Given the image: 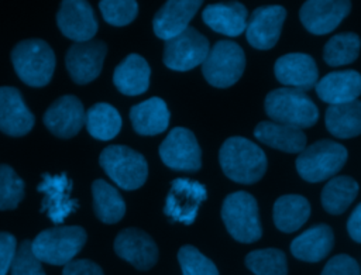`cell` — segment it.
I'll return each instance as SVG.
<instances>
[{"label":"cell","instance_id":"37","mask_svg":"<svg viewBox=\"0 0 361 275\" xmlns=\"http://www.w3.org/2000/svg\"><path fill=\"white\" fill-rule=\"evenodd\" d=\"M99 7L106 23L117 27L130 24L138 13V4L134 0H103Z\"/></svg>","mask_w":361,"mask_h":275},{"label":"cell","instance_id":"23","mask_svg":"<svg viewBox=\"0 0 361 275\" xmlns=\"http://www.w3.org/2000/svg\"><path fill=\"white\" fill-rule=\"evenodd\" d=\"M317 96L330 106L343 104L361 94V73L353 69L324 75L314 86Z\"/></svg>","mask_w":361,"mask_h":275},{"label":"cell","instance_id":"22","mask_svg":"<svg viewBox=\"0 0 361 275\" xmlns=\"http://www.w3.org/2000/svg\"><path fill=\"white\" fill-rule=\"evenodd\" d=\"M202 18L213 31L227 37H237L245 31L248 11L240 1H220L203 8Z\"/></svg>","mask_w":361,"mask_h":275},{"label":"cell","instance_id":"3","mask_svg":"<svg viewBox=\"0 0 361 275\" xmlns=\"http://www.w3.org/2000/svg\"><path fill=\"white\" fill-rule=\"evenodd\" d=\"M11 62L18 78L28 86L41 87L49 83L55 69V54L42 39L20 41L11 51Z\"/></svg>","mask_w":361,"mask_h":275},{"label":"cell","instance_id":"32","mask_svg":"<svg viewBox=\"0 0 361 275\" xmlns=\"http://www.w3.org/2000/svg\"><path fill=\"white\" fill-rule=\"evenodd\" d=\"M85 124L93 138L107 141L120 133L121 116L111 104L96 103L86 111Z\"/></svg>","mask_w":361,"mask_h":275},{"label":"cell","instance_id":"6","mask_svg":"<svg viewBox=\"0 0 361 275\" xmlns=\"http://www.w3.org/2000/svg\"><path fill=\"white\" fill-rule=\"evenodd\" d=\"M347 148L331 140H319L296 158V171L306 182H322L336 175L347 161Z\"/></svg>","mask_w":361,"mask_h":275},{"label":"cell","instance_id":"24","mask_svg":"<svg viewBox=\"0 0 361 275\" xmlns=\"http://www.w3.org/2000/svg\"><path fill=\"white\" fill-rule=\"evenodd\" d=\"M333 244L334 234L331 227L324 223H319L292 240L290 252L300 261L319 262L330 254Z\"/></svg>","mask_w":361,"mask_h":275},{"label":"cell","instance_id":"18","mask_svg":"<svg viewBox=\"0 0 361 275\" xmlns=\"http://www.w3.org/2000/svg\"><path fill=\"white\" fill-rule=\"evenodd\" d=\"M274 73L282 85L302 92L314 87L319 76L314 59L303 52H290L279 56L275 61Z\"/></svg>","mask_w":361,"mask_h":275},{"label":"cell","instance_id":"1","mask_svg":"<svg viewBox=\"0 0 361 275\" xmlns=\"http://www.w3.org/2000/svg\"><path fill=\"white\" fill-rule=\"evenodd\" d=\"M219 162L228 179L244 185L258 182L268 164L261 147L244 137L227 138L220 147Z\"/></svg>","mask_w":361,"mask_h":275},{"label":"cell","instance_id":"17","mask_svg":"<svg viewBox=\"0 0 361 275\" xmlns=\"http://www.w3.org/2000/svg\"><path fill=\"white\" fill-rule=\"evenodd\" d=\"M61 32L75 42L90 41L97 31V21L92 6L83 0H65L56 14Z\"/></svg>","mask_w":361,"mask_h":275},{"label":"cell","instance_id":"35","mask_svg":"<svg viewBox=\"0 0 361 275\" xmlns=\"http://www.w3.org/2000/svg\"><path fill=\"white\" fill-rule=\"evenodd\" d=\"M24 197V182L6 164L0 165V210L16 209Z\"/></svg>","mask_w":361,"mask_h":275},{"label":"cell","instance_id":"15","mask_svg":"<svg viewBox=\"0 0 361 275\" xmlns=\"http://www.w3.org/2000/svg\"><path fill=\"white\" fill-rule=\"evenodd\" d=\"M38 192L44 195L41 212H47L54 223H62L79 207V203L71 196L72 181L66 173L42 175Z\"/></svg>","mask_w":361,"mask_h":275},{"label":"cell","instance_id":"27","mask_svg":"<svg viewBox=\"0 0 361 275\" xmlns=\"http://www.w3.org/2000/svg\"><path fill=\"white\" fill-rule=\"evenodd\" d=\"M169 110L161 97H149L130 110V120L135 133L141 135H157L164 133L169 124Z\"/></svg>","mask_w":361,"mask_h":275},{"label":"cell","instance_id":"8","mask_svg":"<svg viewBox=\"0 0 361 275\" xmlns=\"http://www.w3.org/2000/svg\"><path fill=\"white\" fill-rule=\"evenodd\" d=\"M245 55L243 48L233 41H217L202 63V73L214 87H230L244 72Z\"/></svg>","mask_w":361,"mask_h":275},{"label":"cell","instance_id":"2","mask_svg":"<svg viewBox=\"0 0 361 275\" xmlns=\"http://www.w3.org/2000/svg\"><path fill=\"white\" fill-rule=\"evenodd\" d=\"M267 116L281 124L296 128H309L319 118L317 106L302 90L292 87H279L271 90L264 102Z\"/></svg>","mask_w":361,"mask_h":275},{"label":"cell","instance_id":"12","mask_svg":"<svg viewBox=\"0 0 361 275\" xmlns=\"http://www.w3.org/2000/svg\"><path fill=\"white\" fill-rule=\"evenodd\" d=\"M107 54V45L100 39L75 42L66 52L65 63L72 80L86 85L94 80L102 72Z\"/></svg>","mask_w":361,"mask_h":275},{"label":"cell","instance_id":"30","mask_svg":"<svg viewBox=\"0 0 361 275\" xmlns=\"http://www.w3.org/2000/svg\"><path fill=\"white\" fill-rule=\"evenodd\" d=\"M93 210L97 219L106 224L117 223L126 213V203L118 190L103 179L92 183Z\"/></svg>","mask_w":361,"mask_h":275},{"label":"cell","instance_id":"21","mask_svg":"<svg viewBox=\"0 0 361 275\" xmlns=\"http://www.w3.org/2000/svg\"><path fill=\"white\" fill-rule=\"evenodd\" d=\"M34 116L25 106L18 89L0 87V131L7 135L21 137L34 126Z\"/></svg>","mask_w":361,"mask_h":275},{"label":"cell","instance_id":"14","mask_svg":"<svg viewBox=\"0 0 361 275\" xmlns=\"http://www.w3.org/2000/svg\"><path fill=\"white\" fill-rule=\"evenodd\" d=\"M351 3L344 0H309L299 10L303 27L316 35L331 32L348 16Z\"/></svg>","mask_w":361,"mask_h":275},{"label":"cell","instance_id":"9","mask_svg":"<svg viewBox=\"0 0 361 275\" xmlns=\"http://www.w3.org/2000/svg\"><path fill=\"white\" fill-rule=\"evenodd\" d=\"M209 51V39L196 28L188 27L175 38L165 41L162 59L166 68L185 72L202 65Z\"/></svg>","mask_w":361,"mask_h":275},{"label":"cell","instance_id":"40","mask_svg":"<svg viewBox=\"0 0 361 275\" xmlns=\"http://www.w3.org/2000/svg\"><path fill=\"white\" fill-rule=\"evenodd\" d=\"M17 251V243L13 234L0 231V275H7L11 268L14 255Z\"/></svg>","mask_w":361,"mask_h":275},{"label":"cell","instance_id":"7","mask_svg":"<svg viewBox=\"0 0 361 275\" xmlns=\"http://www.w3.org/2000/svg\"><path fill=\"white\" fill-rule=\"evenodd\" d=\"M100 166L121 189L134 190L142 186L148 176V164L140 152L126 145H109L99 158Z\"/></svg>","mask_w":361,"mask_h":275},{"label":"cell","instance_id":"16","mask_svg":"<svg viewBox=\"0 0 361 275\" xmlns=\"http://www.w3.org/2000/svg\"><path fill=\"white\" fill-rule=\"evenodd\" d=\"M114 251L140 271L151 269L158 261V247L149 234L140 228H124L114 240Z\"/></svg>","mask_w":361,"mask_h":275},{"label":"cell","instance_id":"5","mask_svg":"<svg viewBox=\"0 0 361 275\" xmlns=\"http://www.w3.org/2000/svg\"><path fill=\"white\" fill-rule=\"evenodd\" d=\"M86 231L79 226H56L41 231L31 241L32 254L51 265H66L82 250Z\"/></svg>","mask_w":361,"mask_h":275},{"label":"cell","instance_id":"38","mask_svg":"<svg viewBox=\"0 0 361 275\" xmlns=\"http://www.w3.org/2000/svg\"><path fill=\"white\" fill-rule=\"evenodd\" d=\"M11 275H45L41 261L32 254L30 240H24L17 247L11 264Z\"/></svg>","mask_w":361,"mask_h":275},{"label":"cell","instance_id":"29","mask_svg":"<svg viewBox=\"0 0 361 275\" xmlns=\"http://www.w3.org/2000/svg\"><path fill=\"white\" fill-rule=\"evenodd\" d=\"M326 128L337 138H353L361 134V100L329 106L324 114Z\"/></svg>","mask_w":361,"mask_h":275},{"label":"cell","instance_id":"26","mask_svg":"<svg viewBox=\"0 0 361 275\" xmlns=\"http://www.w3.org/2000/svg\"><path fill=\"white\" fill-rule=\"evenodd\" d=\"M151 69L148 62L138 54L127 55L114 69V86L127 96H137L147 92Z\"/></svg>","mask_w":361,"mask_h":275},{"label":"cell","instance_id":"42","mask_svg":"<svg viewBox=\"0 0 361 275\" xmlns=\"http://www.w3.org/2000/svg\"><path fill=\"white\" fill-rule=\"evenodd\" d=\"M347 231L354 241L361 243V203H358L351 212L347 220Z\"/></svg>","mask_w":361,"mask_h":275},{"label":"cell","instance_id":"39","mask_svg":"<svg viewBox=\"0 0 361 275\" xmlns=\"http://www.w3.org/2000/svg\"><path fill=\"white\" fill-rule=\"evenodd\" d=\"M320 275H361V271L358 262L353 257L338 254L327 261Z\"/></svg>","mask_w":361,"mask_h":275},{"label":"cell","instance_id":"41","mask_svg":"<svg viewBox=\"0 0 361 275\" xmlns=\"http://www.w3.org/2000/svg\"><path fill=\"white\" fill-rule=\"evenodd\" d=\"M62 275H104L102 268L90 259H73L63 267Z\"/></svg>","mask_w":361,"mask_h":275},{"label":"cell","instance_id":"25","mask_svg":"<svg viewBox=\"0 0 361 275\" xmlns=\"http://www.w3.org/2000/svg\"><path fill=\"white\" fill-rule=\"evenodd\" d=\"M255 138L271 148L300 154L306 148V135L300 128L275 121H261L254 128Z\"/></svg>","mask_w":361,"mask_h":275},{"label":"cell","instance_id":"34","mask_svg":"<svg viewBox=\"0 0 361 275\" xmlns=\"http://www.w3.org/2000/svg\"><path fill=\"white\" fill-rule=\"evenodd\" d=\"M245 267L254 275H288L285 252L278 248H261L245 255Z\"/></svg>","mask_w":361,"mask_h":275},{"label":"cell","instance_id":"33","mask_svg":"<svg viewBox=\"0 0 361 275\" xmlns=\"http://www.w3.org/2000/svg\"><path fill=\"white\" fill-rule=\"evenodd\" d=\"M361 39L355 32H340L333 35L323 48V59L330 66H341L358 58Z\"/></svg>","mask_w":361,"mask_h":275},{"label":"cell","instance_id":"31","mask_svg":"<svg viewBox=\"0 0 361 275\" xmlns=\"http://www.w3.org/2000/svg\"><path fill=\"white\" fill-rule=\"evenodd\" d=\"M358 183L347 175L331 178L323 188L320 200L323 209L330 214H341L355 200Z\"/></svg>","mask_w":361,"mask_h":275},{"label":"cell","instance_id":"28","mask_svg":"<svg viewBox=\"0 0 361 275\" xmlns=\"http://www.w3.org/2000/svg\"><path fill=\"white\" fill-rule=\"evenodd\" d=\"M272 216L278 230L293 233L307 221L310 216V203L300 195H283L275 200Z\"/></svg>","mask_w":361,"mask_h":275},{"label":"cell","instance_id":"4","mask_svg":"<svg viewBox=\"0 0 361 275\" xmlns=\"http://www.w3.org/2000/svg\"><path fill=\"white\" fill-rule=\"evenodd\" d=\"M221 220L228 234L240 243H254L262 236L258 203L244 190L226 196L221 204Z\"/></svg>","mask_w":361,"mask_h":275},{"label":"cell","instance_id":"20","mask_svg":"<svg viewBox=\"0 0 361 275\" xmlns=\"http://www.w3.org/2000/svg\"><path fill=\"white\" fill-rule=\"evenodd\" d=\"M200 0H169L154 16L152 28L158 38L168 41L183 32L200 8Z\"/></svg>","mask_w":361,"mask_h":275},{"label":"cell","instance_id":"36","mask_svg":"<svg viewBox=\"0 0 361 275\" xmlns=\"http://www.w3.org/2000/svg\"><path fill=\"white\" fill-rule=\"evenodd\" d=\"M182 275H220L214 262L193 245H182L178 251Z\"/></svg>","mask_w":361,"mask_h":275},{"label":"cell","instance_id":"19","mask_svg":"<svg viewBox=\"0 0 361 275\" xmlns=\"http://www.w3.org/2000/svg\"><path fill=\"white\" fill-rule=\"evenodd\" d=\"M85 109L82 102L72 94L56 99L44 114L45 127L59 138L76 135L85 124Z\"/></svg>","mask_w":361,"mask_h":275},{"label":"cell","instance_id":"11","mask_svg":"<svg viewBox=\"0 0 361 275\" xmlns=\"http://www.w3.org/2000/svg\"><path fill=\"white\" fill-rule=\"evenodd\" d=\"M207 199L206 186L185 178L172 181L164 213L173 221L192 224L197 216L202 202Z\"/></svg>","mask_w":361,"mask_h":275},{"label":"cell","instance_id":"10","mask_svg":"<svg viewBox=\"0 0 361 275\" xmlns=\"http://www.w3.org/2000/svg\"><path fill=\"white\" fill-rule=\"evenodd\" d=\"M162 162L173 169L196 172L202 166V149L195 134L185 127L172 128L159 145Z\"/></svg>","mask_w":361,"mask_h":275},{"label":"cell","instance_id":"13","mask_svg":"<svg viewBox=\"0 0 361 275\" xmlns=\"http://www.w3.org/2000/svg\"><path fill=\"white\" fill-rule=\"evenodd\" d=\"M285 18L286 8L279 4L255 8L247 20L245 27L250 45L257 49H271L279 39Z\"/></svg>","mask_w":361,"mask_h":275}]
</instances>
